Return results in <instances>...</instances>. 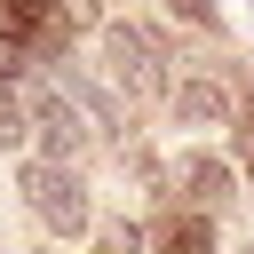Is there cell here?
<instances>
[{"mask_svg":"<svg viewBox=\"0 0 254 254\" xmlns=\"http://www.w3.org/2000/svg\"><path fill=\"white\" fill-rule=\"evenodd\" d=\"M24 135H32V119H24V111L8 103V87H0V151H8V143H24Z\"/></svg>","mask_w":254,"mask_h":254,"instance_id":"7","label":"cell"},{"mask_svg":"<svg viewBox=\"0 0 254 254\" xmlns=\"http://www.w3.org/2000/svg\"><path fill=\"white\" fill-rule=\"evenodd\" d=\"M175 119H183V127H190V119L214 127V119H230V95H222L214 79H183V87H175Z\"/></svg>","mask_w":254,"mask_h":254,"instance_id":"4","label":"cell"},{"mask_svg":"<svg viewBox=\"0 0 254 254\" xmlns=\"http://www.w3.org/2000/svg\"><path fill=\"white\" fill-rule=\"evenodd\" d=\"M230 135H238V159H246V175H254V103L238 111V127H230Z\"/></svg>","mask_w":254,"mask_h":254,"instance_id":"8","label":"cell"},{"mask_svg":"<svg viewBox=\"0 0 254 254\" xmlns=\"http://www.w3.org/2000/svg\"><path fill=\"white\" fill-rule=\"evenodd\" d=\"M103 56H111V79L127 87V95H159V40L143 32V24H103Z\"/></svg>","mask_w":254,"mask_h":254,"instance_id":"2","label":"cell"},{"mask_svg":"<svg viewBox=\"0 0 254 254\" xmlns=\"http://www.w3.org/2000/svg\"><path fill=\"white\" fill-rule=\"evenodd\" d=\"M24 198H32V214H40L48 230H64V238H79V230H87V190H79V175H71V167L32 159V167H24Z\"/></svg>","mask_w":254,"mask_h":254,"instance_id":"1","label":"cell"},{"mask_svg":"<svg viewBox=\"0 0 254 254\" xmlns=\"http://www.w3.org/2000/svg\"><path fill=\"white\" fill-rule=\"evenodd\" d=\"M16 71H24V48H16V40H0V87H8Z\"/></svg>","mask_w":254,"mask_h":254,"instance_id":"10","label":"cell"},{"mask_svg":"<svg viewBox=\"0 0 254 254\" xmlns=\"http://www.w3.org/2000/svg\"><path fill=\"white\" fill-rule=\"evenodd\" d=\"M246 254H254V246H246Z\"/></svg>","mask_w":254,"mask_h":254,"instance_id":"11","label":"cell"},{"mask_svg":"<svg viewBox=\"0 0 254 254\" xmlns=\"http://www.w3.org/2000/svg\"><path fill=\"white\" fill-rule=\"evenodd\" d=\"M183 190H190V206H214V198H230V167L222 159H190L183 167Z\"/></svg>","mask_w":254,"mask_h":254,"instance_id":"5","label":"cell"},{"mask_svg":"<svg viewBox=\"0 0 254 254\" xmlns=\"http://www.w3.org/2000/svg\"><path fill=\"white\" fill-rule=\"evenodd\" d=\"M135 246H143V230H135V222H119V230L103 238V254H135Z\"/></svg>","mask_w":254,"mask_h":254,"instance_id":"9","label":"cell"},{"mask_svg":"<svg viewBox=\"0 0 254 254\" xmlns=\"http://www.w3.org/2000/svg\"><path fill=\"white\" fill-rule=\"evenodd\" d=\"M32 127H40V143H48V167H64V159H71V151L87 143V119H79V111H71L64 95H48V103L32 111Z\"/></svg>","mask_w":254,"mask_h":254,"instance_id":"3","label":"cell"},{"mask_svg":"<svg viewBox=\"0 0 254 254\" xmlns=\"http://www.w3.org/2000/svg\"><path fill=\"white\" fill-rule=\"evenodd\" d=\"M167 254H214V230H206V214H183V222L167 230Z\"/></svg>","mask_w":254,"mask_h":254,"instance_id":"6","label":"cell"}]
</instances>
